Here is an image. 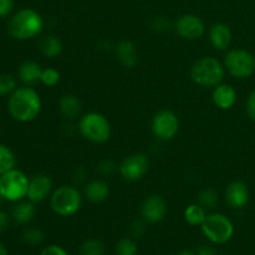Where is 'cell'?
<instances>
[{
	"instance_id": "cell-12",
	"label": "cell",
	"mask_w": 255,
	"mask_h": 255,
	"mask_svg": "<svg viewBox=\"0 0 255 255\" xmlns=\"http://www.w3.org/2000/svg\"><path fill=\"white\" fill-rule=\"evenodd\" d=\"M167 211H168V206H167L166 199L163 197L158 196V194L148 196L142 202L141 216L146 223H159L164 219Z\"/></svg>"
},
{
	"instance_id": "cell-25",
	"label": "cell",
	"mask_w": 255,
	"mask_h": 255,
	"mask_svg": "<svg viewBox=\"0 0 255 255\" xmlns=\"http://www.w3.org/2000/svg\"><path fill=\"white\" fill-rule=\"evenodd\" d=\"M15 168V156L11 149L0 143V176Z\"/></svg>"
},
{
	"instance_id": "cell-24",
	"label": "cell",
	"mask_w": 255,
	"mask_h": 255,
	"mask_svg": "<svg viewBox=\"0 0 255 255\" xmlns=\"http://www.w3.org/2000/svg\"><path fill=\"white\" fill-rule=\"evenodd\" d=\"M80 255H104L105 254V244L102 241L97 238H89L80 246Z\"/></svg>"
},
{
	"instance_id": "cell-7",
	"label": "cell",
	"mask_w": 255,
	"mask_h": 255,
	"mask_svg": "<svg viewBox=\"0 0 255 255\" xmlns=\"http://www.w3.org/2000/svg\"><path fill=\"white\" fill-rule=\"evenodd\" d=\"M29 182L22 171L12 168L0 176V194L4 201L20 202L27 196Z\"/></svg>"
},
{
	"instance_id": "cell-31",
	"label": "cell",
	"mask_w": 255,
	"mask_h": 255,
	"mask_svg": "<svg viewBox=\"0 0 255 255\" xmlns=\"http://www.w3.org/2000/svg\"><path fill=\"white\" fill-rule=\"evenodd\" d=\"M146 232V222L144 221H134L129 226V233L132 238H141Z\"/></svg>"
},
{
	"instance_id": "cell-21",
	"label": "cell",
	"mask_w": 255,
	"mask_h": 255,
	"mask_svg": "<svg viewBox=\"0 0 255 255\" xmlns=\"http://www.w3.org/2000/svg\"><path fill=\"white\" fill-rule=\"evenodd\" d=\"M64 45L56 35H46L39 41V50L47 59H55L62 52Z\"/></svg>"
},
{
	"instance_id": "cell-27",
	"label": "cell",
	"mask_w": 255,
	"mask_h": 255,
	"mask_svg": "<svg viewBox=\"0 0 255 255\" xmlns=\"http://www.w3.org/2000/svg\"><path fill=\"white\" fill-rule=\"evenodd\" d=\"M45 234L41 229L37 228H27L22 232L21 234V241L24 242L26 246L36 247L44 242Z\"/></svg>"
},
{
	"instance_id": "cell-26",
	"label": "cell",
	"mask_w": 255,
	"mask_h": 255,
	"mask_svg": "<svg viewBox=\"0 0 255 255\" xmlns=\"http://www.w3.org/2000/svg\"><path fill=\"white\" fill-rule=\"evenodd\" d=\"M115 253L116 255H137L138 253V246L133 238H122L117 242L116 247H115Z\"/></svg>"
},
{
	"instance_id": "cell-14",
	"label": "cell",
	"mask_w": 255,
	"mask_h": 255,
	"mask_svg": "<svg viewBox=\"0 0 255 255\" xmlns=\"http://www.w3.org/2000/svg\"><path fill=\"white\" fill-rule=\"evenodd\" d=\"M224 197H226V202L229 207L234 209L243 208L249 201L248 186L242 181L232 182L227 187Z\"/></svg>"
},
{
	"instance_id": "cell-6",
	"label": "cell",
	"mask_w": 255,
	"mask_h": 255,
	"mask_svg": "<svg viewBox=\"0 0 255 255\" xmlns=\"http://www.w3.org/2000/svg\"><path fill=\"white\" fill-rule=\"evenodd\" d=\"M201 228L203 236L211 243L218 246L228 243L234 234L233 223L226 214L222 213L208 214Z\"/></svg>"
},
{
	"instance_id": "cell-8",
	"label": "cell",
	"mask_w": 255,
	"mask_h": 255,
	"mask_svg": "<svg viewBox=\"0 0 255 255\" xmlns=\"http://www.w3.org/2000/svg\"><path fill=\"white\" fill-rule=\"evenodd\" d=\"M223 65L232 76L247 79L255 72V56L243 49L229 50L224 56Z\"/></svg>"
},
{
	"instance_id": "cell-17",
	"label": "cell",
	"mask_w": 255,
	"mask_h": 255,
	"mask_svg": "<svg viewBox=\"0 0 255 255\" xmlns=\"http://www.w3.org/2000/svg\"><path fill=\"white\" fill-rule=\"evenodd\" d=\"M209 40L212 46L219 51H224L232 44V31L228 25L223 22L214 24L209 30Z\"/></svg>"
},
{
	"instance_id": "cell-39",
	"label": "cell",
	"mask_w": 255,
	"mask_h": 255,
	"mask_svg": "<svg viewBox=\"0 0 255 255\" xmlns=\"http://www.w3.org/2000/svg\"><path fill=\"white\" fill-rule=\"evenodd\" d=\"M173 255H197V252L188 251V249H184V251L178 252V253H176V254H173Z\"/></svg>"
},
{
	"instance_id": "cell-3",
	"label": "cell",
	"mask_w": 255,
	"mask_h": 255,
	"mask_svg": "<svg viewBox=\"0 0 255 255\" xmlns=\"http://www.w3.org/2000/svg\"><path fill=\"white\" fill-rule=\"evenodd\" d=\"M226 75V67L214 57H202L194 62L191 69V77L194 84L202 87H216L222 84Z\"/></svg>"
},
{
	"instance_id": "cell-2",
	"label": "cell",
	"mask_w": 255,
	"mask_h": 255,
	"mask_svg": "<svg viewBox=\"0 0 255 255\" xmlns=\"http://www.w3.org/2000/svg\"><path fill=\"white\" fill-rule=\"evenodd\" d=\"M44 29L42 16L34 9L25 7L15 12L9 20L7 31L16 40H30L41 34Z\"/></svg>"
},
{
	"instance_id": "cell-40",
	"label": "cell",
	"mask_w": 255,
	"mask_h": 255,
	"mask_svg": "<svg viewBox=\"0 0 255 255\" xmlns=\"http://www.w3.org/2000/svg\"><path fill=\"white\" fill-rule=\"evenodd\" d=\"M0 255H9V252H7L6 247L0 242Z\"/></svg>"
},
{
	"instance_id": "cell-15",
	"label": "cell",
	"mask_w": 255,
	"mask_h": 255,
	"mask_svg": "<svg viewBox=\"0 0 255 255\" xmlns=\"http://www.w3.org/2000/svg\"><path fill=\"white\" fill-rule=\"evenodd\" d=\"M213 104L221 110H229L236 105L237 91L232 85L219 84L212 92Z\"/></svg>"
},
{
	"instance_id": "cell-29",
	"label": "cell",
	"mask_w": 255,
	"mask_h": 255,
	"mask_svg": "<svg viewBox=\"0 0 255 255\" xmlns=\"http://www.w3.org/2000/svg\"><path fill=\"white\" fill-rule=\"evenodd\" d=\"M16 89V80L12 75L0 74V96H10Z\"/></svg>"
},
{
	"instance_id": "cell-19",
	"label": "cell",
	"mask_w": 255,
	"mask_h": 255,
	"mask_svg": "<svg viewBox=\"0 0 255 255\" xmlns=\"http://www.w3.org/2000/svg\"><path fill=\"white\" fill-rule=\"evenodd\" d=\"M85 197L91 203H101L110 196V186L102 179H94L85 186Z\"/></svg>"
},
{
	"instance_id": "cell-18",
	"label": "cell",
	"mask_w": 255,
	"mask_h": 255,
	"mask_svg": "<svg viewBox=\"0 0 255 255\" xmlns=\"http://www.w3.org/2000/svg\"><path fill=\"white\" fill-rule=\"evenodd\" d=\"M41 74L42 69L40 64H37L36 61H31V60L22 62L17 70L20 81L25 86H34V85L39 84L40 80H41Z\"/></svg>"
},
{
	"instance_id": "cell-37",
	"label": "cell",
	"mask_w": 255,
	"mask_h": 255,
	"mask_svg": "<svg viewBox=\"0 0 255 255\" xmlns=\"http://www.w3.org/2000/svg\"><path fill=\"white\" fill-rule=\"evenodd\" d=\"M9 224H10L9 216H7L6 212H4L0 209V233L4 231H6V229L9 228Z\"/></svg>"
},
{
	"instance_id": "cell-4",
	"label": "cell",
	"mask_w": 255,
	"mask_h": 255,
	"mask_svg": "<svg viewBox=\"0 0 255 255\" xmlns=\"http://www.w3.org/2000/svg\"><path fill=\"white\" fill-rule=\"evenodd\" d=\"M82 196L74 186H61L51 193L50 206L52 212L60 217H71L80 211Z\"/></svg>"
},
{
	"instance_id": "cell-33",
	"label": "cell",
	"mask_w": 255,
	"mask_h": 255,
	"mask_svg": "<svg viewBox=\"0 0 255 255\" xmlns=\"http://www.w3.org/2000/svg\"><path fill=\"white\" fill-rule=\"evenodd\" d=\"M14 9V0H0V17L11 14Z\"/></svg>"
},
{
	"instance_id": "cell-30",
	"label": "cell",
	"mask_w": 255,
	"mask_h": 255,
	"mask_svg": "<svg viewBox=\"0 0 255 255\" xmlns=\"http://www.w3.org/2000/svg\"><path fill=\"white\" fill-rule=\"evenodd\" d=\"M42 85L47 87L56 86L60 82V72L57 71L54 67H46V69H42L41 74V80H40Z\"/></svg>"
},
{
	"instance_id": "cell-1",
	"label": "cell",
	"mask_w": 255,
	"mask_h": 255,
	"mask_svg": "<svg viewBox=\"0 0 255 255\" xmlns=\"http://www.w3.org/2000/svg\"><path fill=\"white\" fill-rule=\"evenodd\" d=\"M41 97L31 86L17 87L9 97L7 111L17 122H31L41 111Z\"/></svg>"
},
{
	"instance_id": "cell-35",
	"label": "cell",
	"mask_w": 255,
	"mask_h": 255,
	"mask_svg": "<svg viewBox=\"0 0 255 255\" xmlns=\"http://www.w3.org/2000/svg\"><path fill=\"white\" fill-rule=\"evenodd\" d=\"M99 171L101 172L104 176H107V174H112L115 171H116V164L112 161H104L100 163Z\"/></svg>"
},
{
	"instance_id": "cell-13",
	"label": "cell",
	"mask_w": 255,
	"mask_h": 255,
	"mask_svg": "<svg viewBox=\"0 0 255 255\" xmlns=\"http://www.w3.org/2000/svg\"><path fill=\"white\" fill-rule=\"evenodd\" d=\"M52 181L47 174H35L30 178L29 189H27L26 198L31 203H41L51 194Z\"/></svg>"
},
{
	"instance_id": "cell-5",
	"label": "cell",
	"mask_w": 255,
	"mask_h": 255,
	"mask_svg": "<svg viewBox=\"0 0 255 255\" xmlns=\"http://www.w3.org/2000/svg\"><path fill=\"white\" fill-rule=\"evenodd\" d=\"M79 131L85 139L92 143H105L111 137V125L104 115L89 112L80 119Z\"/></svg>"
},
{
	"instance_id": "cell-32",
	"label": "cell",
	"mask_w": 255,
	"mask_h": 255,
	"mask_svg": "<svg viewBox=\"0 0 255 255\" xmlns=\"http://www.w3.org/2000/svg\"><path fill=\"white\" fill-rule=\"evenodd\" d=\"M39 255H69L66 251H65L62 247L56 246V244H51V246H47L40 252Z\"/></svg>"
},
{
	"instance_id": "cell-41",
	"label": "cell",
	"mask_w": 255,
	"mask_h": 255,
	"mask_svg": "<svg viewBox=\"0 0 255 255\" xmlns=\"http://www.w3.org/2000/svg\"><path fill=\"white\" fill-rule=\"evenodd\" d=\"M214 255H218V254H214Z\"/></svg>"
},
{
	"instance_id": "cell-38",
	"label": "cell",
	"mask_w": 255,
	"mask_h": 255,
	"mask_svg": "<svg viewBox=\"0 0 255 255\" xmlns=\"http://www.w3.org/2000/svg\"><path fill=\"white\" fill-rule=\"evenodd\" d=\"M216 253H214L213 249L211 248V247L208 246H203L201 247V248L197 251V255H214Z\"/></svg>"
},
{
	"instance_id": "cell-16",
	"label": "cell",
	"mask_w": 255,
	"mask_h": 255,
	"mask_svg": "<svg viewBox=\"0 0 255 255\" xmlns=\"http://www.w3.org/2000/svg\"><path fill=\"white\" fill-rule=\"evenodd\" d=\"M115 54H116L120 64L125 67H128V69L136 66L137 61H138V52H137L136 45L128 40L120 41L115 46Z\"/></svg>"
},
{
	"instance_id": "cell-23",
	"label": "cell",
	"mask_w": 255,
	"mask_h": 255,
	"mask_svg": "<svg viewBox=\"0 0 255 255\" xmlns=\"http://www.w3.org/2000/svg\"><path fill=\"white\" fill-rule=\"evenodd\" d=\"M207 216V209L204 207H202L199 203L189 204L186 209H184V221L189 224V226L193 227H202V224L206 221Z\"/></svg>"
},
{
	"instance_id": "cell-10",
	"label": "cell",
	"mask_w": 255,
	"mask_h": 255,
	"mask_svg": "<svg viewBox=\"0 0 255 255\" xmlns=\"http://www.w3.org/2000/svg\"><path fill=\"white\" fill-rule=\"evenodd\" d=\"M149 168V161L146 154L133 153L126 157L119 167L122 178L129 182H136L143 178Z\"/></svg>"
},
{
	"instance_id": "cell-22",
	"label": "cell",
	"mask_w": 255,
	"mask_h": 255,
	"mask_svg": "<svg viewBox=\"0 0 255 255\" xmlns=\"http://www.w3.org/2000/svg\"><path fill=\"white\" fill-rule=\"evenodd\" d=\"M35 212L36 211H35L34 203H31L30 201L29 202H19V203H17L16 206L12 208L11 217L17 224H21V226H24V224L30 223V222L34 219Z\"/></svg>"
},
{
	"instance_id": "cell-9",
	"label": "cell",
	"mask_w": 255,
	"mask_h": 255,
	"mask_svg": "<svg viewBox=\"0 0 255 255\" xmlns=\"http://www.w3.org/2000/svg\"><path fill=\"white\" fill-rule=\"evenodd\" d=\"M179 120L171 110H162L152 120V133L161 141H169L178 133Z\"/></svg>"
},
{
	"instance_id": "cell-28",
	"label": "cell",
	"mask_w": 255,
	"mask_h": 255,
	"mask_svg": "<svg viewBox=\"0 0 255 255\" xmlns=\"http://www.w3.org/2000/svg\"><path fill=\"white\" fill-rule=\"evenodd\" d=\"M219 202L218 193L212 188H206L199 193L198 203L206 209H214Z\"/></svg>"
},
{
	"instance_id": "cell-36",
	"label": "cell",
	"mask_w": 255,
	"mask_h": 255,
	"mask_svg": "<svg viewBox=\"0 0 255 255\" xmlns=\"http://www.w3.org/2000/svg\"><path fill=\"white\" fill-rule=\"evenodd\" d=\"M152 26L157 31H166L167 29H169V22L164 17H156Z\"/></svg>"
},
{
	"instance_id": "cell-34",
	"label": "cell",
	"mask_w": 255,
	"mask_h": 255,
	"mask_svg": "<svg viewBox=\"0 0 255 255\" xmlns=\"http://www.w3.org/2000/svg\"><path fill=\"white\" fill-rule=\"evenodd\" d=\"M247 114H248L249 119L255 121V90L249 95L248 100H247Z\"/></svg>"
},
{
	"instance_id": "cell-20",
	"label": "cell",
	"mask_w": 255,
	"mask_h": 255,
	"mask_svg": "<svg viewBox=\"0 0 255 255\" xmlns=\"http://www.w3.org/2000/svg\"><path fill=\"white\" fill-rule=\"evenodd\" d=\"M59 110L62 117H65L69 121L76 120L81 115V101L79 97L72 94H66L60 99Z\"/></svg>"
},
{
	"instance_id": "cell-11",
	"label": "cell",
	"mask_w": 255,
	"mask_h": 255,
	"mask_svg": "<svg viewBox=\"0 0 255 255\" xmlns=\"http://www.w3.org/2000/svg\"><path fill=\"white\" fill-rule=\"evenodd\" d=\"M173 27L178 36L189 41L201 39L206 32L203 20L194 14H184L179 16L174 22Z\"/></svg>"
}]
</instances>
